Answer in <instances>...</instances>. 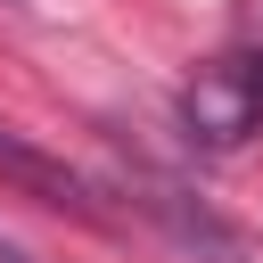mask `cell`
<instances>
[{
	"label": "cell",
	"mask_w": 263,
	"mask_h": 263,
	"mask_svg": "<svg viewBox=\"0 0 263 263\" xmlns=\"http://www.w3.org/2000/svg\"><path fill=\"white\" fill-rule=\"evenodd\" d=\"M0 181H16V189H33V197H49V205H66V214H99V189H90L66 156L33 148L16 123H0Z\"/></svg>",
	"instance_id": "7a4b0ae2"
},
{
	"label": "cell",
	"mask_w": 263,
	"mask_h": 263,
	"mask_svg": "<svg viewBox=\"0 0 263 263\" xmlns=\"http://www.w3.org/2000/svg\"><path fill=\"white\" fill-rule=\"evenodd\" d=\"M0 263H33V255H25V247H16V238H0Z\"/></svg>",
	"instance_id": "3957f363"
},
{
	"label": "cell",
	"mask_w": 263,
	"mask_h": 263,
	"mask_svg": "<svg viewBox=\"0 0 263 263\" xmlns=\"http://www.w3.org/2000/svg\"><path fill=\"white\" fill-rule=\"evenodd\" d=\"M181 123H189V140H205V148H238L255 123H263V66L255 58H205L197 74H189V90H181Z\"/></svg>",
	"instance_id": "6da1fadb"
},
{
	"label": "cell",
	"mask_w": 263,
	"mask_h": 263,
	"mask_svg": "<svg viewBox=\"0 0 263 263\" xmlns=\"http://www.w3.org/2000/svg\"><path fill=\"white\" fill-rule=\"evenodd\" d=\"M255 66H263V41H255Z\"/></svg>",
	"instance_id": "277c9868"
}]
</instances>
